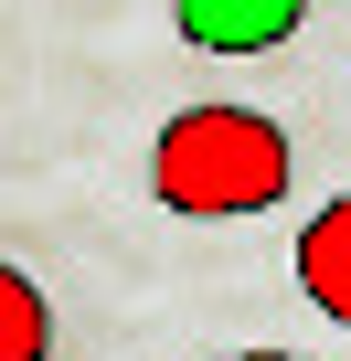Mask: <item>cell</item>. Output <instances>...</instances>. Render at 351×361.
<instances>
[{"mask_svg": "<svg viewBox=\"0 0 351 361\" xmlns=\"http://www.w3.org/2000/svg\"><path fill=\"white\" fill-rule=\"evenodd\" d=\"M298 180V149L266 106H182L149 138V192L192 224H234V213H277Z\"/></svg>", "mask_w": 351, "mask_h": 361, "instance_id": "6da1fadb", "label": "cell"}, {"mask_svg": "<svg viewBox=\"0 0 351 361\" xmlns=\"http://www.w3.org/2000/svg\"><path fill=\"white\" fill-rule=\"evenodd\" d=\"M170 11H182V43L203 54H277L309 22V0H170Z\"/></svg>", "mask_w": 351, "mask_h": 361, "instance_id": "7a4b0ae2", "label": "cell"}, {"mask_svg": "<svg viewBox=\"0 0 351 361\" xmlns=\"http://www.w3.org/2000/svg\"><path fill=\"white\" fill-rule=\"evenodd\" d=\"M298 287H309V308H330L351 329V192L298 224Z\"/></svg>", "mask_w": 351, "mask_h": 361, "instance_id": "3957f363", "label": "cell"}, {"mask_svg": "<svg viewBox=\"0 0 351 361\" xmlns=\"http://www.w3.org/2000/svg\"><path fill=\"white\" fill-rule=\"evenodd\" d=\"M0 361H54V308L22 266H0Z\"/></svg>", "mask_w": 351, "mask_h": 361, "instance_id": "277c9868", "label": "cell"}, {"mask_svg": "<svg viewBox=\"0 0 351 361\" xmlns=\"http://www.w3.org/2000/svg\"><path fill=\"white\" fill-rule=\"evenodd\" d=\"M213 361H298V350H213Z\"/></svg>", "mask_w": 351, "mask_h": 361, "instance_id": "5b68a950", "label": "cell"}]
</instances>
